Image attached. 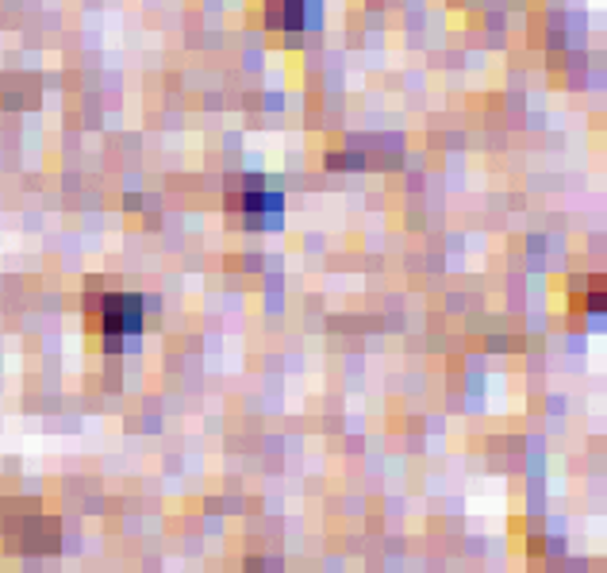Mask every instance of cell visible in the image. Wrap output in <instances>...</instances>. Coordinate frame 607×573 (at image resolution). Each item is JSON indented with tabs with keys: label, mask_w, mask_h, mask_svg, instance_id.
<instances>
[{
	"label": "cell",
	"mask_w": 607,
	"mask_h": 573,
	"mask_svg": "<svg viewBox=\"0 0 607 573\" xmlns=\"http://www.w3.org/2000/svg\"><path fill=\"white\" fill-rule=\"evenodd\" d=\"M100 331L105 339H131L143 331V301L131 293H112L100 304Z\"/></svg>",
	"instance_id": "1"
}]
</instances>
